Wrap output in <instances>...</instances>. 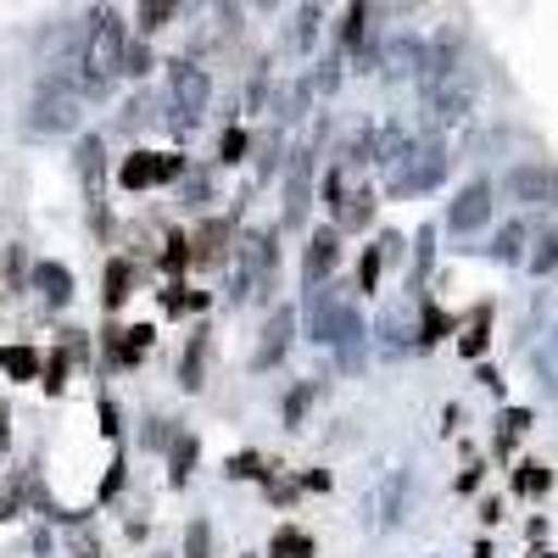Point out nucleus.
Here are the masks:
<instances>
[{
    "instance_id": "423d86ee",
    "label": "nucleus",
    "mask_w": 558,
    "mask_h": 558,
    "mask_svg": "<svg viewBox=\"0 0 558 558\" xmlns=\"http://www.w3.org/2000/svg\"><path fill=\"white\" fill-rule=\"evenodd\" d=\"M39 291H45V302H68V268H57V263H45L39 274Z\"/></svg>"
},
{
    "instance_id": "1a4fd4ad",
    "label": "nucleus",
    "mask_w": 558,
    "mask_h": 558,
    "mask_svg": "<svg viewBox=\"0 0 558 558\" xmlns=\"http://www.w3.org/2000/svg\"><path fill=\"white\" fill-rule=\"evenodd\" d=\"M481 223L486 218V191H481V184H475V191H463V207H458V223Z\"/></svg>"
},
{
    "instance_id": "f257e3e1",
    "label": "nucleus",
    "mask_w": 558,
    "mask_h": 558,
    "mask_svg": "<svg viewBox=\"0 0 558 558\" xmlns=\"http://www.w3.org/2000/svg\"><path fill=\"white\" fill-rule=\"evenodd\" d=\"M73 118H78L73 89H68V84H57V78H45V89H39V101H34L28 129H34V134H57V129H73Z\"/></svg>"
},
{
    "instance_id": "7ed1b4c3",
    "label": "nucleus",
    "mask_w": 558,
    "mask_h": 558,
    "mask_svg": "<svg viewBox=\"0 0 558 558\" xmlns=\"http://www.w3.org/2000/svg\"><path fill=\"white\" fill-rule=\"evenodd\" d=\"M173 168H179L173 157H134V162H123V184H129V191H146V184L168 179Z\"/></svg>"
},
{
    "instance_id": "9d476101",
    "label": "nucleus",
    "mask_w": 558,
    "mask_h": 558,
    "mask_svg": "<svg viewBox=\"0 0 558 558\" xmlns=\"http://www.w3.org/2000/svg\"><path fill=\"white\" fill-rule=\"evenodd\" d=\"M123 296H129V268H123V263H112V268H107V302L118 307Z\"/></svg>"
},
{
    "instance_id": "9b49d317",
    "label": "nucleus",
    "mask_w": 558,
    "mask_h": 558,
    "mask_svg": "<svg viewBox=\"0 0 558 558\" xmlns=\"http://www.w3.org/2000/svg\"><path fill=\"white\" fill-rule=\"evenodd\" d=\"M330 246H336V235H318V241H313V252H307V274H324V268H330Z\"/></svg>"
},
{
    "instance_id": "20e7f679",
    "label": "nucleus",
    "mask_w": 558,
    "mask_h": 558,
    "mask_svg": "<svg viewBox=\"0 0 558 558\" xmlns=\"http://www.w3.org/2000/svg\"><path fill=\"white\" fill-rule=\"evenodd\" d=\"M0 368H7L12 380H34V368H39V357H34L28 347H0Z\"/></svg>"
},
{
    "instance_id": "6e6552de",
    "label": "nucleus",
    "mask_w": 558,
    "mask_h": 558,
    "mask_svg": "<svg viewBox=\"0 0 558 558\" xmlns=\"http://www.w3.org/2000/svg\"><path fill=\"white\" fill-rule=\"evenodd\" d=\"M307 553H313V542H307V536H296V531H279L274 558H307Z\"/></svg>"
},
{
    "instance_id": "f8f14e48",
    "label": "nucleus",
    "mask_w": 558,
    "mask_h": 558,
    "mask_svg": "<svg viewBox=\"0 0 558 558\" xmlns=\"http://www.w3.org/2000/svg\"><path fill=\"white\" fill-rule=\"evenodd\" d=\"M202 542H207V531H191V558H202Z\"/></svg>"
},
{
    "instance_id": "0eeeda50",
    "label": "nucleus",
    "mask_w": 558,
    "mask_h": 558,
    "mask_svg": "<svg viewBox=\"0 0 558 558\" xmlns=\"http://www.w3.org/2000/svg\"><path fill=\"white\" fill-rule=\"evenodd\" d=\"M218 252H223V223H207L196 235V263H213Z\"/></svg>"
},
{
    "instance_id": "ddd939ff",
    "label": "nucleus",
    "mask_w": 558,
    "mask_h": 558,
    "mask_svg": "<svg viewBox=\"0 0 558 558\" xmlns=\"http://www.w3.org/2000/svg\"><path fill=\"white\" fill-rule=\"evenodd\" d=\"M0 447H7V430H0Z\"/></svg>"
},
{
    "instance_id": "39448f33",
    "label": "nucleus",
    "mask_w": 558,
    "mask_h": 558,
    "mask_svg": "<svg viewBox=\"0 0 558 558\" xmlns=\"http://www.w3.org/2000/svg\"><path fill=\"white\" fill-rule=\"evenodd\" d=\"M553 191H558V179H553V173H536V168L514 173V196H553Z\"/></svg>"
},
{
    "instance_id": "f03ea898",
    "label": "nucleus",
    "mask_w": 558,
    "mask_h": 558,
    "mask_svg": "<svg viewBox=\"0 0 558 558\" xmlns=\"http://www.w3.org/2000/svg\"><path fill=\"white\" fill-rule=\"evenodd\" d=\"M118 57H123V28H118V17L107 12V17H96V34H89V51H84L89 84H107L112 68H118Z\"/></svg>"
}]
</instances>
